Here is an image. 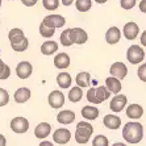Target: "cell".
Returning <instances> with one entry per match:
<instances>
[{"mask_svg": "<svg viewBox=\"0 0 146 146\" xmlns=\"http://www.w3.org/2000/svg\"><path fill=\"white\" fill-rule=\"evenodd\" d=\"M143 137V126L138 121H129L124 125L122 129V138L128 143L136 145L139 143Z\"/></svg>", "mask_w": 146, "mask_h": 146, "instance_id": "cell-1", "label": "cell"}, {"mask_svg": "<svg viewBox=\"0 0 146 146\" xmlns=\"http://www.w3.org/2000/svg\"><path fill=\"white\" fill-rule=\"evenodd\" d=\"M92 133H94V126L90 122L79 121L76 124V132H75V141L80 145H86L90 141Z\"/></svg>", "mask_w": 146, "mask_h": 146, "instance_id": "cell-2", "label": "cell"}, {"mask_svg": "<svg viewBox=\"0 0 146 146\" xmlns=\"http://www.w3.org/2000/svg\"><path fill=\"white\" fill-rule=\"evenodd\" d=\"M126 58L128 61L132 63V65H138L143 61L145 58V51L141 46L138 45H132L128 48V51H126Z\"/></svg>", "mask_w": 146, "mask_h": 146, "instance_id": "cell-3", "label": "cell"}, {"mask_svg": "<svg viewBox=\"0 0 146 146\" xmlns=\"http://www.w3.org/2000/svg\"><path fill=\"white\" fill-rule=\"evenodd\" d=\"M70 38H71L72 44L83 45L88 40V34L86 33V31L82 29V28H71L70 29Z\"/></svg>", "mask_w": 146, "mask_h": 146, "instance_id": "cell-4", "label": "cell"}, {"mask_svg": "<svg viewBox=\"0 0 146 146\" xmlns=\"http://www.w3.org/2000/svg\"><path fill=\"white\" fill-rule=\"evenodd\" d=\"M11 129L17 134H23L29 129V121L25 117H15L11 121Z\"/></svg>", "mask_w": 146, "mask_h": 146, "instance_id": "cell-5", "label": "cell"}, {"mask_svg": "<svg viewBox=\"0 0 146 146\" xmlns=\"http://www.w3.org/2000/svg\"><path fill=\"white\" fill-rule=\"evenodd\" d=\"M48 102H49V106H50L51 108H54V109L62 108L63 104H65V95H63L61 91L54 90V91H51L50 94H49Z\"/></svg>", "mask_w": 146, "mask_h": 146, "instance_id": "cell-6", "label": "cell"}, {"mask_svg": "<svg viewBox=\"0 0 146 146\" xmlns=\"http://www.w3.org/2000/svg\"><path fill=\"white\" fill-rule=\"evenodd\" d=\"M42 23H44L45 25H48V27L50 28H62L63 25L66 24V20L65 17L61 16V15H49V16H46L42 20Z\"/></svg>", "mask_w": 146, "mask_h": 146, "instance_id": "cell-7", "label": "cell"}, {"mask_svg": "<svg viewBox=\"0 0 146 146\" xmlns=\"http://www.w3.org/2000/svg\"><path fill=\"white\" fill-rule=\"evenodd\" d=\"M53 139L58 145H65V143H67L71 139V132L68 129H65V128H59V129H57L54 132Z\"/></svg>", "mask_w": 146, "mask_h": 146, "instance_id": "cell-8", "label": "cell"}, {"mask_svg": "<svg viewBox=\"0 0 146 146\" xmlns=\"http://www.w3.org/2000/svg\"><path fill=\"white\" fill-rule=\"evenodd\" d=\"M32 71H33V67H32L31 62H28V61H23L16 66V74L20 79L29 78L32 75Z\"/></svg>", "mask_w": 146, "mask_h": 146, "instance_id": "cell-9", "label": "cell"}, {"mask_svg": "<svg viewBox=\"0 0 146 146\" xmlns=\"http://www.w3.org/2000/svg\"><path fill=\"white\" fill-rule=\"evenodd\" d=\"M125 106H126V96L119 95V94H116V96L112 98V100L109 103V108L112 109L115 113L121 112L122 109L125 108Z\"/></svg>", "mask_w": 146, "mask_h": 146, "instance_id": "cell-10", "label": "cell"}, {"mask_svg": "<svg viewBox=\"0 0 146 146\" xmlns=\"http://www.w3.org/2000/svg\"><path fill=\"white\" fill-rule=\"evenodd\" d=\"M109 72L112 76H116V78L119 79H124L128 74V67H126L122 62H115L111 68H109Z\"/></svg>", "mask_w": 146, "mask_h": 146, "instance_id": "cell-11", "label": "cell"}, {"mask_svg": "<svg viewBox=\"0 0 146 146\" xmlns=\"http://www.w3.org/2000/svg\"><path fill=\"white\" fill-rule=\"evenodd\" d=\"M122 33L125 36L126 40H136L137 36L139 33V28L136 23H128V24L124 25V29H122Z\"/></svg>", "mask_w": 146, "mask_h": 146, "instance_id": "cell-12", "label": "cell"}, {"mask_svg": "<svg viewBox=\"0 0 146 146\" xmlns=\"http://www.w3.org/2000/svg\"><path fill=\"white\" fill-rule=\"evenodd\" d=\"M51 133V125L49 122H41L34 129V136L38 139H45Z\"/></svg>", "mask_w": 146, "mask_h": 146, "instance_id": "cell-13", "label": "cell"}, {"mask_svg": "<svg viewBox=\"0 0 146 146\" xmlns=\"http://www.w3.org/2000/svg\"><path fill=\"white\" fill-rule=\"evenodd\" d=\"M103 122H104V125L111 130H116L121 126V119L116 115H106Z\"/></svg>", "mask_w": 146, "mask_h": 146, "instance_id": "cell-14", "label": "cell"}, {"mask_svg": "<svg viewBox=\"0 0 146 146\" xmlns=\"http://www.w3.org/2000/svg\"><path fill=\"white\" fill-rule=\"evenodd\" d=\"M57 121L59 124H63V125H68L71 122L75 121V113L70 109H65V111H61V112L57 115Z\"/></svg>", "mask_w": 146, "mask_h": 146, "instance_id": "cell-15", "label": "cell"}, {"mask_svg": "<svg viewBox=\"0 0 146 146\" xmlns=\"http://www.w3.org/2000/svg\"><path fill=\"white\" fill-rule=\"evenodd\" d=\"M120 38H121V32H120V29L117 27H111L108 31H107L106 41L108 42L109 45L117 44V42L120 41Z\"/></svg>", "mask_w": 146, "mask_h": 146, "instance_id": "cell-16", "label": "cell"}, {"mask_svg": "<svg viewBox=\"0 0 146 146\" xmlns=\"http://www.w3.org/2000/svg\"><path fill=\"white\" fill-rule=\"evenodd\" d=\"M31 95H32L31 90L27 88V87H21V88H19L16 92H15L13 99H15V102L16 103L23 104V103H27L28 100L31 99Z\"/></svg>", "mask_w": 146, "mask_h": 146, "instance_id": "cell-17", "label": "cell"}, {"mask_svg": "<svg viewBox=\"0 0 146 146\" xmlns=\"http://www.w3.org/2000/svg\"><path fill=\"white\" fill-rule=\"evenodd\" d=\"M143 115V108L139 104H130L126 108V116L132 120H138Z\"/></svg>", "mask_w": 146, "mask_h": 146, "instance_id": "cell-18", "label": "cell"}, {"mask_svg": "<svg viewBox=\"0 0 146 146\" xmlns=\"http://www.w3.org/2000/svg\"><path fill=\"white\" fill-rule=\"evenodd\" d=\"M106 87L111 91V94H119L122 88L121 82L116 76H109V78L106 79Z\"/></svg>", "mask_w": 146, "mask_h": 146, "instance_id": "cell-19", "label": "cell"}, {"mask_svg": "<svg viewBox=\"0 0 146 146\" xmlns=\"http://www.w3.org/2000/svg\"><path fill=\"white\" fill-rule=\"evenodd\" d=\"M70 62H71V59H70L68 54H66V53H59L54 58V66L57 68H61V70L67 68L70 66Z\"/></svg>", "mask_w": 146, "mask_h": 146, "instance_id": "cell-20", "label": "cell"}, {"mask_svg": "<svg viewBox=\"0 0 146 146\" xmlns=\"http://www.w3.org/2000/svg\"><path fill=\"white\" fill-rule=\"evenodd\" d=\"M75 82H76V86H79L82 88H87V87H90V84H91V75L87 71H82L76 75Z\"/></svg>", "mask_w": 146, "mask_h": 146, "instance_id": "cell-21", "label": "cell"}, {"mask_svg": "<svg viewBox=\"0 0 146 146\" xmlns=\"http://www.w3.org/2000/svg\"><path fill=\"white\" fill-rule=\"evenodd\" d=\"M57 83H58V86L63 90L71 87V83H72L71 75L68 74V72H59L57 76Z\"/></svg>", "mask_w": 146, "mask_h": 146, "instance_id": "cell-22", "label": "cell"}, {"mask_svg": "<svg viewBox=\"0 0 146 146\" xmlns=\"http://www.w3.org/2000/svg\"><path fill=\"white\" fill-rule=\"evenodd\" d=\"M82 116L86 120H96L99 116V109L94 106H86L82 108Z\"/></svg>", "mask_w": 146, "mask_h": 146, "instance_id": "cell-23", "label": "cell"}, {"mask_svg": "<svg viewBox=\"0 0 146 146\" xmlns=\"http://www.w3.org/2000/svg\"><path fill=\"white\" fill-rule=\"evenodd\" d=\"M58 50V44L55 41H46L41 45V53L44 55H51Z\"/></svg>", "mask_w": 146, "mask_h": 146, "instance_id": "cell-24", "label": "cell"}, {"mask_svg": "<svg viewBox=\"0 0 146 146\" xmlns=\"http://www.w3.org/2000/svg\"><path fill=\"white\" fill-rule=\"evenodd\" d=\"M68 100L71 103H78L82 100V98H83V90H82V87H79V86H76V87H72L71 90H70V92H68Z\"/></svg>", "mask_w": 146, "mask_h": 146, "instance_id": "cell-25", "label": "cell"}, {"mask_svg": "<svg viewBox=\"0 0 146 146\" xmlns=\"http://www.w3.org/2000/svg\"><path fill=\"white\" fill-rule=\"evenodd\" d=\"M24 37H25L24 32L21 31L20 28H13V29H11L9 33H8V38H9L11 44H16V42L21 41Z\"/></svg>", "mask_w": 146, "mask_h": 146, "instance_id": "cell-26", "label": "cell"}, {"mask_svg": "<svg viewBox=\"0 0 146 146\" xmlns=\"http://www.w3.org/2000/svg\"><path fill=\"white\" fill-rule=\"evenodd\" d=\"M95 92H96V98H98V100L100 102V104H102L103 102H106L108 98H111V91L107 88L106 86H100V87H96V88H95Z\"/></svg>", "mask_w": 146, "mask_h": 146, "instance_id": "cell-27", "label": "cell"}, {"mask_svg": "<svg viewBox=\"0 0 146 146\" xmlns=\"http://www.w3.org/2000/svg\"><path fill=\"white\" fill-rule=\"evenodd\" d=\"M11 46H12V50L13 51L21 53V51H25L28 49V46H29V41H28L27 37H24L21 41L16 42V44H11Z\"/></svg>", "mask_w": 146, "mask_h": 146, "instance_id": "cell-28", "label": "cell"}, {"mask_svg": "<svg viewBox=\"0 0 146 146\" xmlns=\"http://www.w3.org/2000/svg\"><path fill=\"white\" fill-rule=\"evenodd\" d=\"M55 33V28H50L48 25H45L44 23H41L40 25V34L42 37H46V38H50L53 37Z\"/></svg>", "mask_w": 146, "mask_h": 146, "instance_id": "cell-29", "label": "cell"}, {"mask_svg": "<svg viewBox=\"0 0 146 146\" xmlns=\"http://www.w3.org/2000/svg\"><path fill=\"white\" fill-rule=\"evenodd\" d=\"M75 5H76V9L79 12H87V11L91 9L92 3H91V0H76Z\"/></svg>", "mask_w": 146, "mask_h": 146, "instance_id": "cell-30", "label": "cell"}, {"mask_svg": "<svg viewBox=\"0 0 146 146\" xmlns=\"http://www.w3.org/2000/svg\"><path fill=\"white\" fill-rule=\"evenodd\" d=\"M92 145L94 146H108L109 145V139L103 134H98L95 136V138L92 139Z\"/></svg>", "mask_w": 146, "mask_h": 146, "instance_id": "cell-31", "label": "cell"}, {"mask_svg": "<svg viewBox=\"0 0 146 146\" xmlns=\"http://www.w3.org/2000/svg\"><path fill=\"white\" fill-rule=\"evenodd\" d=\"M11 75V68L8 65H5L4 62H0V80L8 79Z\"/></svg>", "mask_w": 146, "mask_h": 146, "instance_id": "cell-32", "label": "cell"}, {"mask_svg": "<svg viewBox=\"0 0 146 146\" xmlns=\"http://www.w3.org/2000/svg\"><path fill=\"white\" fill-rule=\"evenodd\" d=\"M61 44L63 46H71L72 42H71V38H70V29H65V31L61 33Z\"/></svg>", "mask_w": 146, "mask_h": 146, "instance_id": "cell-33", "label": "cell"}, {"mask_svg": "<svg viewBox=\"0 0 146 146\" xmlns=\"http://www.w3.org/2000/svg\"><path fill=\"white\" fill-rule=\"evenodd\" d=\"M42 5L48 11H55L59 7V0H42Z\"/></svg>", "mask_w": 146, "mask_h": 146, "instance_id": "cell-34", "label": "cell"}, {"mask_svg": "<svg viewBox=\"0 0 146 146\" xmlns=\"http://www.w3.org/2000/svg\"><path fill=\"white\" fill-rule=\"evenodd\" d=\"M86 98H87V100H88L90 103H92V104H100V102H99L98 98H96L95 87H90L87 94H86Z\"/></svg>", "mask_w": 146, "mask_h": 146, "instance_id": "cell-35", "label": "cell"}, {"mask_svg": "<svg viewBox=\"0 0 146 146\" xmlns=\"http://www.w3.org/2000/svg\"><path fill=\"white\" fill-rule=\"evenodd\" d=\"M9 103V94L7 92V90L0 88V107L7 106Z\"/></svg>", "mask_w": 146, "mask_h": 146, "instance_id": "cell-36", "label": "cell"}, {"mask_svg": "<svg viewBox=\"0 0 146 146\" xmlns=\"http://www.w3.org/2000/svg\"><path fill=\"white\" fill-rule=\"evenodd\" d=\"M136 3H137V0H120L121 8L122 9H126V11L132 9V8L136 5Z\"/></svg>", "mask_w": 146, "mask_h": 146, "instance_id": "cell-37", "label": "cell"}, {"mask_svg": "<svg viewBox=\"0 0 146 146\" xmlns=\"http://www.w3.org/2000/svg\"><path fill=\"white\" fill-rule=\"evenodd\" d=\"M137 75H138L139 80H142L146 83V63H143V65H141L138 67V70H137Z\"/></svg>", "mask_w": 146, "mask_h": 146, "instance_id": "cell-38", "label": "cell"}, {"mask_svg": "<svg viewBox=\"0 0 146 146\" xmlns=\"http://www.w3.org/2000/svg\"><path fill=\"white\" fill-rule=\"evenodd\" d=\"M37 1L38 0H21V3L24 4L25 7H33L37 4Z\"/></svg>", "mask_w": 146, "mask_h": 146, "instance_id": "cell-39", "label": "cell"}, {"mask_svg": "<svg viewBox=\"0 0 146 146\" xmlns=\"http://www.w3.org/2000/svg\"><path fill=\"white\" fill-rule=\"evenodd\" d=\"M139 11L142 12V13H146V0H141V3H139Z\"/></svg>", "mask_w": 146, "mask_h": 146, "instance_id": "cell-40", "label": "cell"}, {"mask_svg": "<svg viewBox=\"0 0 146 146\" xmlns=\"http://www.w3.org/2000/svg\"><path fill=\"white\" fill-rule=\"evenodd\" d=\"M141 45H143V46L146 48V31L141 34Z\"/></svg>", "mask_w": 146, "mask_h": 146, "instance_id": "cell-41", "label": "cell"}, {"mask_svg": "<svg viewBox=\"0 0 146 146\" xmlns=\"http://www.w3.org/2000/svg\"><path fill=\"white\" fill-rule=\"evenodd\" d=\"M5 145H7V139H5V137L3 134H0V146H5Z\"/></svg>", "mask_w": 146, "mask_h": 146, "instance_id": "cell-42", "label": "cell"}, {"mask_svg": "<svg viewBox=\"0 0 146 146\" xmlns=\"http://www.w3.org/2000/svg\"><path fill=\"white\" fill-rule=\"evenodd\" d=\"M72 3H74V0H62V4H63V5H66V7L71 5Z\"/></svg>", "mask_w": 146, "mask_h": 146, "instance_id": "cell-43", "label": "cell"}, {"mask_svg": "<svg viewBox=\"0 0 146 146\" xmlns=\"http://www.w3.org/2000/svg\"><path fill=\"white\" fill-rule=\"evenodd\" d=\"M40 146H53V143L48 142V141H42V142L40 143Z\"/></svg>", "mask_w": 146, "mask_h": 146, "instance_id": "cell-44", "label": "cell"}, {"mask_svg": "<svg viewBox=\"0 0 146 146\" xmlns=\"http://www.w3.org/2000/svg\"><path fill=\"white\" fill-rule=\"evenodd\" d=\"M96 3H99V4H104V3H107V0H95Z\"/></svg>", "mask_w": 146, "mask_h": 146, "instance_id": "cell-45", "label": "cell"}, {"mask_svg": "<svg viewBox=\"0 0 146 146\" xmlns=\"http://www.w3.org/2000/svg\"><path fill=\"white\" fill-rule=\"evenodd\" d=\"M0 7H1V0H0Z\"/></svg>", "mask_w": 146, "mask_h": 146, "instance_id": "cell-46", "label": "cell"}, {"mask_svg": "<svg viewBox=\"0 0 146 146\" xmlns=\"http://www.w3.org/2000/svg\"><path fill=\"white\" fill-rule=\"evenodd\" d=\"M0 62H3V61H1V59H0Z\"/></svg>", "mask_w": 146, "mask_h": 146, "instance_id": "cell-47", "label": "cell"}]
</instances>
